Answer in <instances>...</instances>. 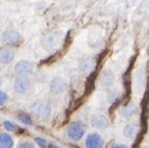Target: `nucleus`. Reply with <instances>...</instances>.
Returning <instances> with one entry per match:
<instances>
[{
    "instance_id": "nucleus-16",
    "label": "nucleus",
    "mask_w": 149,
    "mask_h": 148,
    "mask_svg": "<svg viewBox=\"0 0 149 148\" xmlns=\"http://www.w3.org/2000/svg\"><path fill=\"white\" fill-rule=\"evenodd\" d=\"M8 100H9L8 94L0 90V105H5V104L8 103Z\"/></svg>"
},
{
    "instance_id": "nucleus-17",
    "label": "nucleus",
    "mask_w": 149,
    "mask_h": 148,
    "mask_svg": "<svg viewBox=\"0 0 149 148\" xmlns=\"http://www.w3.org/2000/svg\"><path fill=\"white\" fill-rule=\"evenodd\" d=\"M4 127L6 128L8 131H15L16 130V126H15L13 122H10V121H4Z\"/></svg>"
},
{
    "instance_id": "nucleus-20",
    "label": "nucleus",
    "mask_w": 149,
    "mask_h": 148,
    "mask_svg": "<svg viewBox=\"0 0 149 148\" xmlns=\"http://www.w3.org/2000/svg\"><path fill=\"white\" fill-rule=\"evenodd\" d=\"M115 147H122V148H125V147H127V146L123 145V143H117V145H115Z\"/></svg>"
},
{
    "instance_id": "nucleus-6",
    "label": "nucleus",
    "mask_w": 149,
    "mask_h": 148,
    "mask_svg": "<svg viewBox=\"0 0 149 148\" xmlns=\"http://www.w3.org/2000/svg\"><path fill=\"white\" fill-rule=\"evenodd\" d=\"M90 124H91V126L95 128L104 130V128H107L110 126V121L104 115H94L91 117V120H90Z\"/></svg>"
},
{
    "instance_id": "nucleus-19",
    "label": "nucleus",
    "mask_w": 149,
    "mask_h": 148,
    "mask_svg": "<svg viewBox=\"0 0 149 148\" xmlns=\"http://www.w3.org/2000/svg\"><path fill=\"white\" fill-rule=\"evenodd\" d=\"M19 147H29V148H32L33 147V143H31V142H29V141H22V142H20L19 143Z\"/></svg>"
},
{
    "instance_id": "nucleus-14",
    "label": "nucleus",
    "mask_w": 149,
    "mask_h": 148,
    "mask_svg": "<svg viewBox=\"0 0 149 148\" xmlns=\"http://www.w3.org/2000/svg\"><path fill=\"white\" fill-rule=\"evenodd\" d=\"M94 68V61L93 59H84L81 62V71L88 73Z\"/></svg>"
},
{
    "instance_id": "nucleus-3",
    "label": "nucleus",
    "mask_w": 149,
    "mask_h": 148,
    "mask_svg": "<svg viewBox=\"0 0 149 148\" xmlns=\"http://www.w3.org/2000/svg\"><path fill=\"white\" fill-rule=\"evenodd\" d=\"M35 66L29 61H20L15 64V73L19 77H30L33 74Z\"/></svg>"
},
{
    "instance_id": "nucleus-9",
    "label": "nucleus",
    "mask_w": 149,
    "mask_h": 148,
    "mask_svg": "<svg viewBox=\"0 0 149 148\" xmlns=\"http://www.w3.org/2000/svg\"><path fill=\"white\" fill-rule=\"evenodd\" d=\"M104 146V140L99 133H90L86 138L88 148H100Z\"/></svg>"
},
{
    "instance_id": "nucleus-5",
    "label": "nucleus",
    "mask_w": 149,
    "mask_h": 148,
    "mask_svg": "<svg viewBox=\"0 0 149 148\" xmlns=\"http://www.w3.org/2000/svg\"><path fill=\"white\" fill-rule=\"evenodd\" d=\"M68 137L73 141H79L83 138V136L85 133V127L84 125L80 122H73L68 127Z\"/></svg>"
},
{
    "instance_id": "nucleus-13",
    "label": "nucleus",
    "mask_w": 149,
    "mask_h": 148,
    "mask_svg": "<svg viewBox=\"0 0 149 148\" xmlns=\"http://www.w3.org/2000/svg\"><path fill=\"white\" fill-rule=\"evenodd\" d=\"M136 112H137V106L134 104H128L127 106H125V108H122L121 109V111H120V114L123 116V117H132L133 115H136Z\"/></svg>"
},
{
    "instance_id": "nucleus-1",
    "label": "nucleus",
    "mask_w": 149,
    "mask_h": 148,
    "mask_svg": "<svg viewBox=\"0 0 149 148\" xmlns=\"http://www.w3.org/2000/svg\"><path fill=\"white\" fill-rule=\"evenodd\" d=\"M32 111H33V114H35L38 119L46 120V119L49 117V115H51V112H52V108H51L49 103L41 100V101H36V103L32 105Z\"/></svg>"
},
{
    "instance_id": "nucleus-4",
    "label": "nucleus",
    "mask_w": 149,
    "mask_h": 148,
    "mask_svg": "<svg viewBox=\"0 0 149 148\" xmlns=\"http://www.w3.org/2000/svg\"><path fill=\"white\" fill-rule=\"evenodd\" d=\"M31 88H32V83L29 77H19L15 79L14 89L17 94H27L31 90Z\"/></svg>"
},
{
    "instance_id": "nucleus-8",
    "label": "nucleus",
    "mask_w": 149,
    "mask_h": 148,
    "mask_svg": "<svg viewBox=\"0 0 149 148\" xmlns=\"http://www.w3.org/2000/svg\"><path fill=\"white\" fill-rule=\"evenodd\" d=\"M15 58V52L10 47H4L0 50V63L1 64H9Z\"/></svg>"
},
{
    "instance_id": "nucleus-2",
    "label": "nucleus",
    "mask_w": 149,
    "mask_h": 148,
    "mask_svg": "<svg viewBox=\"0 0 149 148\" xmlns=\"http://www.w3.org/2000/svg\"><path fill=\"white\" fill-rule=\"evenodd\" d=\"M22 37L16 30H8L1 35V42L8 46H17L21 43Z\"/></svg>"
},
{
    "instance_id": "nucleus-21",
    "label": "nucleus",
    "mask_w": 149,
    "mask_h": 148,
    "mask_svg": "<svg viewBox=\"0 0 149 148\" xmlns=\"http://www.w3.org/2000/svg\"><path fill=\"white\" fill-rule=\"evenodd\" d=\"M1 83H3V80H1V78H0V85H1Z\"/></svg>"
},
{
    "instance_id": "nucleus-15",
    "label": "nucleus",
    "mask_w": 149,
    "mask_h": 148,
    "mask_svg": "<svg viewBox=\"0 0 149 148\" xmlns=\"http://www.w3.org/2000/svg\"><path fill=\"white\" fill-rule=\"evenodd\" d=\"M17 117H19V120L22 122L24 125H27V126H32V120H31V117L29 115H26V114H19L17 115Z\"/></svg>"
},
{
    "instance_id": "nucleus-11",
    "label": "nucleus",
    "mask_w": 149,
    "mask_h": 148,
    "mask_svg": "<svg viewBox=\"0 0 149 148\" xmlns=\"http://www.w3.org/2000/svg\"><path fill=\"white\" fill-rule=\"evenodd\" d=\"M138 132V125L137 124H127L123 128V135L127 138H133Z\"/></svg>"
},
{
    "instance_id": "nucleus-10",
    "label": "nucleus",
    "mask_w": 149,
    "mask_h": 148,
    "mask_svg": "<svg viewBox=\"0 0 149 148\" xmlns=\"http://www.w3.org/2000/svg\"><path fill=\"white\" fill-rule=\"evenodd\" d=\"M115 83V75L112 72L110 71H106L102 73V75H101V79H100V84L101 87L104 88H111L113 85Z\"/></svg>"
},
{
    "instance_id": "nucleus-7",
    "label": "nucleus",
    "mask_w": 149,
    "mask_h": 148,
    "mask_svg": "<svg viewBox=\"0 0 149 148\" xmlns=\"http://www.w3.org/2000/svg\"><path fill=\"white\" fill-rule=\"evenodd\" d=\"M51 93L54 94V95H58V94H62L63 91L67 89V84L61 78H54L53 80L51 82Z\"/></svg>"
},
{
    "instance_id": "nucleus-18",
    "label": "nucleus",
    "mask_w": 149,
    "mask_h": 148,
    "mask_svg": "<svg viewBox=\"0 0 149 148\" xmlns=\"http://www.w3.org/2000/svg\"><path fill=\"white\" fill-rule=\"evenodd\" d=\"M35 142L37 145H38L40 147H45V146H47V142L43 140V138H41V137H36L35 138Z\"/></svg>"
},
{
    "instance_id": "nucleus-12",
    "label": "nucleus",
    "mask_w": 149,
    "mask_h": 148,
    "mask_svg": "<svg viewBox=\"0 0 149 148\" xmlns=\"http://www.w3.org/2000/svg\"><path fill=\"white\" fill-rule=\"evenodd\" d=\"M14 146L13 137L8 133H0V147L1 148H11Z\"/></svg>"
}]
</instances>
